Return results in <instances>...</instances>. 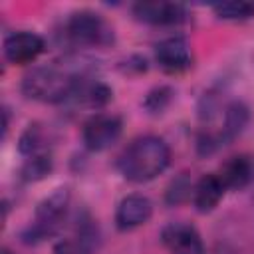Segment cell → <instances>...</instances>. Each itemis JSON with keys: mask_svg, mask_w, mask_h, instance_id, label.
Returning a JSON list of instances; mask_svg holds the SVG:
<instances>
[{"mask_svg": "<svg viewBox=\"0 0 254 254\" xmlns=\"http://www.w3.org/2000/svg\"><path fill=\"white\" fill-rule=\"evenodd\" d=\"M69 202H71V190L67 187H60L44 200H40L34 210V218L20 232V240L28 246H36L56 236L67 218Z\"/></svg>", "mask_w": 254, "mask_h": 254, "instance_id": "cell-4", "label": "cell"}, {"mask_svg": "<svg viewBox=\"0 0 254 254\" xmlns=\"http://www.w3.org/2000/svg\"><path fill=\"white\" fill-rule=\"evenodd\" d=\"M52 171H54V157L50 151H46V153H38L24 159L20 169V179L24 183H38L50 177Z\"/></svg>", "mask_w": 254, "mask_h": 254, "instance_id": "cell-15", "label": "cell"}, {"mask_svg": "<svg viewBox=\"0 0 254 254\" xmlns=\"http://www.w3.org/2000/svg\"><path fill=\"white\" fill-rule=\"evenodd\" d=\"M60 40L71 50L109 48L115 42V30L101 14L93 10H77L64 20Z\"/></svg>", "mask_w": 254, "mask_h": 254, "instance_id": "cell-3", "label": "cell"}, {"mask_svg": "<svg viewBox=\"0 0 254 254\" xmlns=\"http://www.w3.org/2000/svg\"><path fill=\"white\" fill-rule=\"evenodd\" d=\"M91 252H93V246H89L77 236L62 238L54 244V254H91Z\"/></svg>", "mask_w": 254, "mask_h": 254, "instance_id": "cell-20", "label": "cell"}, {"mask_svg": "<svg viewBox=\"0 0 254 254\" xmlns=\"http://www.w3.org/2000/svg\"><path fill=\"white\" fill-rule=\"evenodd\" d=\"M226 187V190H242L254 183V157L252 155H234L220 165L216 173Z\"/></svg>", "mask_w": 254, "mask_h": 254, "instance_id": "cell-11", "label": "cell"}, {"mask_svg": "<svg viewBox=\"0 0 254 254\" xmlns=\"http://www.w3.org/2000/svg\"><path fill=\"white\" fill-rule=\"evenodd\" d=\"M161 240L173 254H204L202 240L189 222H169L161 230Z\"/></svg>", "mask_w": 254, "mask_h": 254, "instance_id": "cell-10", "label": "cell"}, {"mask_svg": "<svg viewBox=\"0 0 254 254\" xmlns=\"http://www.w3.org/2000/svg\"><path fill=\"white\" fill-rule=\"evenodd\" d=\"M248 121H250V109L244 101L234 99V101L226 103L224 113H222V127H220V131H216L222 145H228L230 141L240 137L242 131L246 129Z\"/></svg>", "mask_w": 254, "mask_h": 254, "instance_id": "cell-13", "label": "cell"}, {"mask_svg": "<svg viewBox=\"0 0 254 254\" xmlns=\"http://www.w3.org/2000/svg\"><path fill=\"white\" fill-rule=\"evenodd\" d=\"M155 62L167 73H181L192 65V50L185 36H169L155 46Z\"/></svg>", "mask_w": 254, "mask_h": 254, "instance_id": "cell-8", "label": "cell"}, {"mask_svg": "<svg viewBox=\"0 0 254 254\" xmlns=\"http://www.w3.org/2000/svg\"><path fill=\"white\" fill-rule=\"evenodd\" d=\"M151 216H153V202L145 194H127L117 204L115 226L121 232H129L147 224Z\"/></svg>", "mask_w": 254, "mask_h": 254, "instance_id": "cell-9", "label": "cell"}, {"mask_svg": "<svg viewBox=\"0 0 254 254\" xmlns=\"http://www.w3.org/2000/svg\"><path fill=\"white\" fill-rule=\"evenodd\" d=\"M226 192V187L222 185L220 177L216 173H206L202 175L196 183H194V189H192V206L196 212L200 214H208L212 212L218 202L222 200Z\"/></svg>", "mask_w": 254, "mask_h": 254, "instance_id": "cell-12", "label": "cell"}, {"mask_svg": "<svg viewBox=\"0 0 254 254\" xmlns=\"http://www.w3.org/2000/svg\"><path fill=\"white\" fill-rule=\"evenodd\" d=\"M212 10L220 20L228 22H244L254 18V4L250 2H218L212 4Z\"/></svg>", "mask_w": 254, "mask_h": 254, "instance_id": "cell-19", "label": "cell"}, {"mask_svg": "<svg viewBox=\"0 0 254 254\" xmlns=\"http://www.w3.org/2000/svg\"><path fill=\"white\" fill-rule=\"evenodd\" d=\"M192 189H194V185L187 173L177 175L165 190V204L167 206H181L183 202L192 198Z\"/></svg>", "mask_w": 254, "mask_h": 254, "instance_id": "cell-17", "label": "cell"}, {"mask_svg": "<svg viewBox=\"0 0 254 254\" xmlns=\"http://www.w3.org/2000/svg\"><path fill=\"white\" fill-rule=\"evenodd\" d=\"M121 69L125 73H145L147 71V60L141 56H131L125 60V64L121 65Z\"/></svg>", "mask_w": 254, "mask_h": 254, "instance_id": "cell-21", "label": "cell"}, {"mask_svg": "<svg viewBox=\"0 0 254 254\" xmlns=\"http://www.w3.org/2000/svg\"><path fill=\"white\" fill-rule=\"evenodd\" d=\"M111 99H113L111 87L105 85L103 81H97L91 77L75 89V93L71 95V99L67 103H75V105L87 107V109H103Z\"/></svg>", "mask_w": 254, "mask_h": 254, "instance_id": "cell-14", "label": "cell"}, {"mask_svg": "<svg viewBox=\"0 0 254 254\" xmlns=\"http://www.w3.org/2000/svg\"><path fill=\"white\" fill-rule=\"evenodd\" d=\"M175 99V89L171 85H155L147 91L143 99V109L149 115H161Z\"/></svg>", "mask_w": 254, "mask_h": 254, "instance_id": "cell-18", "label": "cell"}, {"mask_svg": "<svg viewBox=\"0 0 254 254\" xmlns=\"http://www.w3.org/2000/svg\"><path fill=\"white\" fill-rule=\"evenodd\" d=\"M44 50H46L44 38L38 36L36 32H28V30L8 34L2 44L6 62H10L14 65H24V64L38 60L44 54Z\"/></svg>", "mask_w": 254, "mask_h": 254, "instance_id": "cell-7", "label": "cell"}, {"mask_svg": "<svg viewBox=\"0 0 254 254\" xmlns=\"http://www.w3.org/2000/svg\"><path fill=\"white\" fill-rule=\"evenodd\" d=\"M93 64L91 60L69 54L58 62L32 67L22 77V93L28 99L42 103H67L75 89L91 79Z\"/></svg>", "mask_w": 254, "mask_h": 254, "instance_id": "cell-1", "label": "cell"}, {"mask_svg": "<svg viewBox=\"0 0 254 254\" xmlns=\"http://www.w3.org/2000/svg\"><path fill=\"white\" fill-rule=\"evenodd\" d=\"M133 18L149 26H179L189 20V10L179 2L145 0L131 6Z\"/></svg>", "mask_w": 254, "mask_h": 254, "instance_id": "cell-6", "label": "cell"}, {"mask_svg": "<svg viewBox=\"0 0 254 254\" xmlns=\"http://www.w3.org/2000/svg\"><path fill=\"white\" fill-rule=\"evenodd\" d=\"M18 151L24 157H32V155L50 151L48 149V131H46V127L40 125V123L28 125L22 131L20 139H18Z\"/></svg>", "mask_w": 254, "mask_h": 254, "instance_id": "cell-16", "label": "cell"}, {"mask_svg": "<svg viewBox=\"0 0 254 254\" xmlns=\"http://www.w3.org/2000/svg\"><path fill=\"white\" fill-rule=\"evenodd\" d=\"M171 149L163 137L143 135L133 139L117 159V171L129 183L143 185L167 171Z\"/></svg>", "mask_w": 254, "mask_h": 254, "instance_id": "cell-2", "label": "cell"}, {"mask_svg": "<svg viewBox=\"0 0 254 254\" xmlns=\"http://www.w3.org/2000/svg\"><path fill=\"white\" fill-rule=\"evenodd\" d=\"M123 133V121L113 113H95L81 127V143L91 153H101L113 147Z\"/></svg>", "mask_w": 254, "mask_h": 254, "instance_id": "cell-5", "label": "cell"}]
</instances>
